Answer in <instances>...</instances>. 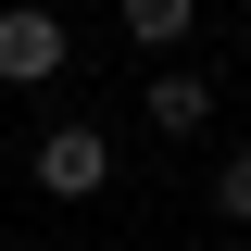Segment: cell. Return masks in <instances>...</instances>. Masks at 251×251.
I'll return each instance as SVG.
<instances>
[{
    "label": "cell",
    "mask_w": 251,
    "mask_h": 251,
    "mask_svg": "<svg viewBox=\"0 0 251 251\" xmlns=\"http://www.w3.org/2000/svg\"><path fill=\"white\" fill-rule=\"evenodd\" d=\"M75 63V25L63 13H0V88H50Z\"/></svg>",
    "instance_id": "cell-2"
},
{
    "label": "cell",
    "mask_w": 251,
    "mask_h": 251,
    "mask_svg": "<svg viewBox=\"0 0 251 251\" xmlns=\"http://www.w3.org/2000/svg\"><path fill=\"white\" fill-rule=\"evenodd\" d=\"M38 188H50V201H100V188H113V138H100L88 113L50 126V138H38Z\"/></svg>",
    "instance_id": "cell-1"
},
{
    "label": "cell",
    "mask_w": 251,
    "mask_h": 251,
    "mask_svg": "<svg viewBox=\"0 0 251 251\" xmlns=\"http://www.w3.org/2000/svg\"><path fill=\"white\" fill-rule=\"evenodd\" d=\"M138 113H151V138H201L214 126V75L201 63H163L151 88H138Z\"/></svg>",
    "instance_id": "cell-3"
},
{
    "label": "cell",
    "mask_w": 251,
    "mask_h": 251,
    "mask_svg": "<svg viewBox=\"0 0 251 251\" xmlns=\"http://www.w3.org/2000/svg\"><path fill=\"white\" fill-rule=\"evenodd\" d=\"M214 214H226V226H251V138L214 163Z\"/></svg>",
    "instance_id": "cell-5"
},
{
    "label": "cell",
    "mask_w": 251,
    "mask_h": 251,
    "mask_svg": "<svg viewBox=\"0 0 251 251\" xmlns=\"http://www.w3.org/2000/svg\"><path fill=\"white\" fill-rule=\"evenodd\" d=\"M126 38L151 63H188V38H201V0H126Z\"/></svg>",
    "instance_id": "cell-4"
}]
</instances>
